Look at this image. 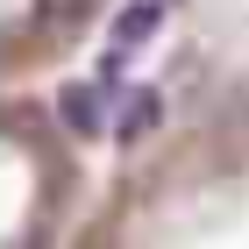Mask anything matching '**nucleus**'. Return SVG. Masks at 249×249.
Here are the masks:
<instances>
[{
	"instance_id": "obj_1",
	"label": "nucleus",
	"mask_w": 249,
	"mask_h": 249,
	"mask_svg": "<svg viewBox=\"0 0 249 249\" xmlns=\"http://www.w3.org/2000/svg\"><path fill=\"white\" fill-rule=\"evenodd\" d=\"M71 249H249V100L199 107L135 150Z\"/></svg>"
}]
</instances>
